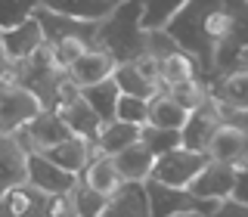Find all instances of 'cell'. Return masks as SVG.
<instances>
[{
  "label": "cell",
  "mask_w": 248,
  "mask_h": 217,
  "mask_svg": "<svg viewBox=\"0 0 248 217\" xmlns=\"http://www.w3.org/2000/svg\"><path fill=\"white\" fill-rule=\"evenodd\" d=\"M168 99H174L183 112H196L199 106L208 103V84L202 78H192V81H183V84H174V87H165L161 90Z\"/></svg>",
  "instance_id": "26"
},
{
  "label": "cell",
  "mask_w": 248,
  "mask_h": 217,
  "mask_svg": "<svg viewBox=\"0 0 248 217\" xmlns=\"http://www.w3.org/2000/svg\"><path fill=\"white\" fill-rule=\"evenodd\" d=\"M245 130L239 127H217V134L211 137L205 155L211 161H220V165H230V168H245Z\"/></svg>",
  "instance_id": "15"
},
{
  "label": "cell",
  "mask_w": 248,
  "mask_h": 217,
  "mask_svg": "<svg viewBox=\"0 0 248 217\" xmlns=\"http://www.w3.org/2000/svg\"><path fill=\"white\" fill-rule=\"evenodd\" d=\"M41 112L37 99L10 78L0 81V134H19L25 124Z\"/></svg>",
  "instance_id": "6"
},
{
  "label": "cell",
  "mask_w": 248,
  "mask_h": 217,
  "mask_svg": "<svg viewBox=\"0 0 248 217\" xmlns=\"http://www.w3.org/2000/svg\"><path fill=\"white\" fill-rule=\"evenodd\" d=\"M13 84H19L22 90H28L31 96L37 99L41 112H56V99H59V90L62 84L68 81L65 72L53 62L46 44L41 46L37 53L19 59V62H10V72H6Z\"/></svg>",
  "instance_id": "3"
},
{
  "label": "cell",
  "mask_w": 248,
  "mask_h": 217,
  "mask_svg": "<svg viewBox=\"0 0 248 217\" xmlns=\"http://www.w3.org/2000/svg\"><path fill=\"white\" fill-rule=\"evenodd\" d=\"M146 106H149V99L121 96V93H118V103H115V121H121V124H137V127H143V124H146Z\"/></svg>",
  "instance_id": "31"
},
{
  "label": "cell",
  "mask_w": 248,
  "mask_h": 217,
  "mask_svg": "<svg viewBox=\"0 0 248 217\" xmlns=\"http://www.w3.org/2000/svg\"><path fill=\"white\" fill-rule=\"evenodd\" d=\"M130 65H134L137 72L146 78V81L158 84V62H155L152 56H146V53H143V56H140V59H134V62H130Z\"/></svg>",
  "instance_id": "35"
},
{
  "label": "cell",
  "mask_w": 248,
  "mask_h": 217,
  "mask_svg": "<svg viewBox=\"0 0 248 217\" xmlns=\"http://www.w3.org/2000/svg\"><path fill=\"white\" fill-rule=\"evenodd\" d=\"M78 180L87 186V189L99 192V196H106V199H112L115 192H118L121 186H124L108 155H93L87 165H84V170L78 174Z\"/></svg>",
  "instance_id": "18"
},
{
  "label": "cell",
  "mask_w": 248,
  "mask_h": 217,
  "mask_svg": "<svg viewBox=\"0 0 248 217\" xmlns=\"http://www.w3.org/2000/svg\"><path fill=\"white\" fill-rule=\"evenodd\" d=\"M186 115L180 106L174 103V99H168L165 93H155L149 99V106H146V124L149 127H161V130H180Z\"/></svg>",
  "instance_id": "23"
},
{
  "label": "cell",
  "mask_w": 248,
  "mask_h": 217,
  "mask_svg": "<svg viewBox=\"0 0 248 217\" xmlns=\"http://www.w3.org/2000/svg\"><path fill=\"white\" fill-rule=\"evenodd\" d=\"M46 50H50V56H53V62L65 72L72 62L81 56L84 50H90V46H84L81 41H56V44H46Z\"/></svg>",
  "instance_id": "33"
},
{
  "label": "cell",
  "mask_w": 248,
  "mask_h": 217,
  "mask_svg": "<svg viewBox=\"0 0 248 217\" xmlns=\"http://www.w3.org/2000/svg\"><path fill=\"white\" fill-rule=\"evenodd\" d=\"M183 217H199V214H183Z\"/></svg>",
  "instance_id": "39"
},
{
  "label": "cell",
  "mask_w": 248,
  "mask_h": 217,
  "mask_svg": "<svg viewBox=\"0 0 248 217\" xmlns=\"http://www.w3.org/2000/svg\"><path fill=\"white\" fill-rule=\"evenodd\" d=\"M112 72H115V62L108 59L103 50L90 46V50H84L81 56L65 68V78L81 90V87H90V84H99V81H106V78H112Z\"/></svg>",
  "instance_id": "14"
},
{
  "label": "cell",
  "mask_w": 248,
  "mask_h": 217,
  "mask_svg": "<svg viewBox=\"0 0 248 217\" xmlns=\"http://www.w3.org/2000/svg\"><path fill=\"white\" fill-rule=\"evenodd\" d=\"M112 165L118 170L121 183H140L143 186L149 180V174H152L155 158L143 143H134V146H127V149H121L118 155H112Z\"/></svg>",
  "instance_id": "16"
},
{
  "label": "cell",
  "mask_w": 248,
  "mask_h": 217,
  "mask_svg": "<svg viewBox=\"0 0 248 217\" xmlns=\"http://www.w3.org/2000/svg\"><path fill=\"white\" fill-rule=\"evenodd\" d=\"M72 134H68V127L59 121L56 112H37L34 118L16 134V140L22 143L25 152H44V149H50V146H56Z\"/></svg>",
  "instance_id": "10"
},
{
  "label": "cell",
  "mask_w": 248,
  "mask_h": 217,
  "mask_svg": "<svg viewBox=\"0 0 248 217\" xmlns=\"http://www.w3.org/2000/svg\"><path fill=\"white\" fill-rule=\"evenodd\" d=\"M236 22H248L245 0H186L165 25L168 37L192 59L202 81L214 78V44Z\"/></svg>",
  "instance_id": "1"
},
{
  "label": "cell",
  "mask_w": 248,
  "mask_h": 217,
  "mask_svg": "<svg viewBox=\"0 0 248 217\" xmlns=\"http://www.w3.org/2000/svg\"><path fill=\"white\" fill-rule=\"evenodd\" d=\"M37 6H41V0H0V31L31 19Z\"/></svg>",
  "instance_id": "30"
},
{
  "label": "cell",
  "mask_w": 248,
  "mask_h": 217,
  "mask_svg": "<svg viewBox=\"0 0 248 217\" xmlns=\"http://www.w3.org/2000/svg\"><path fill=\"white\" fill-rule=\"evenodd\" d=\"M41 6L78 22H103L118 6V0H41Z\"/></svg>",
  "instance_id": "19"
},
{
  "label": "cell",
  "mask_w": 248,
  "mask_h": 217,
  "mask_svg": "<svg viewBox=\"0 0 248 217\" xmlns=\"http://www.w3.org/2000/svg\"><path fill=\"white\" fill-rule=\"evenodd\" d=\"M34 22L41 25L44 44H56V41H81L84 46H96V22H78L68 16L50 13L44 6L34 10Z\"/></svg>",
  "instance_id": "7"
},
{
  "label": "cell",
  "mask_w": 248,
  "mask_h": 217,
  "mask_svg": "<svg viewBox=\"0 0 248 217\" xmlns=\"http://www.w3.org/2000/svg\"><path fill=\"white\" fill-rule=\"evenodd\" d=\"M236 170L239 168H230V165H220V161H211V158H208L205 168L196 174V180L186 186V192H189V196H196V199H202V202H211V205H217V202H223V199L232 196Z\"/></svg>",
  "instance_id": "9"
},
{
  "label": "cell",
  "mask_w": 248,
  "mask_h": 217,
  "mask_svg": "<svg viewBox=\"0 0 248 217\" xmlns=\"http://www.w3.org/2000/svg\"><path fill=\"white\" fill-rule=\"evenodd\" d=\"M196 75V65L186 53H170V56L158 59V87H174V84H183V81H192Z\"/></svg>",
  "instance_id": "25"
},
{
  "label": "cell",
  "mask_w": 248,
  "mask_h": 217,
  "mask_svg": "<svg viewBox=\"0 0 248 217\" xmlns=\"http://www.w3.org/2000/svg\"><path fill=\"white\" fill-rule=\"evenodd\" d=\"M208 217H248V205H239V202H232V199H223V202L214 205V211Z\"/></svg>",
  "instance_id": "34"
},
{
  "label": "cell",
  "mask_w": 248,
  "mask_h": 217,
  "mask_svg": "<svg viewBox=\"0 0 248 217\" xmlns=\"http://www.w3.org/2000/svg\"><path fill=\"white\" fill-rule=\"evenodd\" d=\"M143 196H146V211L149 217H183V214H199L208 217L214 211L211 202H202L196 196H189L186 189H168L152 180L143 183Z\"/></svg>",
  "instance_id": "5"
},
{
  "label": "cell",
  "mask_w": 248,
  "mask_h": 217,
  "mask_svg": "<svg viewBox=\"0 0 248 217\" xmlns=\"http://www.w3.org/2000/svg\"><path fill=\"white\" fill-rule=\"evenodd\" d=\"M37 155H44L50 165H56V168H62V170H68V174L78 177L84 170V165L93 158V146L84 143V140H78V137H68V140H62V143L50 146V149H44Z\"/></svg>",
  "instance_id": "17"
},
{
  "label": "cell",
  "mask_w": 248,
  "mask_h": 217,
  "mask_svg": "<svg viewBox=\"0 0 248 217\" xmlns=\"http://www.w3.org/2000/svg\"><path fill=\"white\" fill-rule=\"evenodd\" d=\"M6 72H10V59L3 56V46H0V81L6 78Z\"/></svg>",
  "instance_id": "36"
},
{
  "label": "cell",
  "mask_w": 248,
  "mask_h": 217,
  "mask_svg": "<svg viewBox=\"0 0 248 217\" xmlns=\"http://www.w3.org/2000/svg\"><path fill=\"white\" fill-rule=\"evenodd\" d=\"M205 161H208L205 152H189L183 146H177V149H170V152L155 158L149 180L158 183V186H168V189H186V186L196 180L199 170L205 168Z\"/></svg>",
  "instance_id": "4"
},
{
  "label": "cell",
  "mask_w": 248,
  "mask_h": 217,
  "mask_svg": "<svg viewBox=\"0 0 248 217\" xmlns=\"http://www.w3.org/2000/svg\"><path fill=\"white\" fill-rule=\"evenodd\" d=\"M68 205H72V217H103L108 199L99 196V192L87 189L81 180L75 183V189L68 192Z\"/></svg>",
  "instance_id": "27"
},
{
  "label": "cell",
  "mask_w": 248,
  "mask_h": 217,
  "mask_svg": "<svg viewBox=\"0 0 248 217\" xmlns=\"http://www.w3.org/2000/svg\"><path fill=\"white\" fill-rule=\"evenodd\" d=\"M140 143V127L137 124H121V121H108L99 127L96 140H93V155H118L121 149Z\"/></svg>",
  "instance_id": "20"
},
{
  "label": "cell",
  "mask_w": 248,
  "mask_h": 217,
  "mask_svg": "<svg viewBox=\"0 0 248 217\" xmlns=\"http://www.w3.org/2000/svg\"><path fill=\"white\" fill-rule=\"evenodd\" d=\"M186 0H140V22H143L146 31L152 28H165Z\"/></svg>",
  "instance_id": "28"
},
{
  "label": "cell",
  "mask_w": 248,
  "mask_h": 217,
  "mask_svg": "<svg viewBox=\"0 0 248 217\" xmlns=\"http://www.w3.org/2000/svg\"><path fill=\"white\" fill-rule=\"evenodd\" d=\"M25 183L31 186V189H37L41 196H68V192L75 189L78 177L68 174V170H62V168H56V165H50L44 155L28 152V161H25Z\"/></svg>",
  "instance_id": "8"
},
{
  "label": "cell",
  "mask_w": 248,
  "mask_h": 217,
  "mask_svg": "<svg viewBox=\"0 0 248 217\" xmlns=\"http://www.w3.org/2000/svg\"><path fill=\"white\" fill-rule=\"evenodd\" d=\"M28 217H44V211H41V208H37V211H31Z\"/></svg>",
  "instance_id": "38"
},
{
  "label": "cell",
  "mask_w": 248,
  "mask_h": 217,
  "mask_svg": "<svg viewBox=\"0 0 248 217\" xmlns=\"http://www.w3.org/2000/svg\"><path fill=\"white\" fill-rule=\"evenodd\" d=\"M25 161L28 152L16 134H0V199L16 186H25Z\"/></svg>",
  "instance_id": "11"
},
{
  "label": "cell",
  "mask_w": 248,
  "mask_h": 217,
  "mask_svg": "<svg viewBox=\"0 0 248 217\" xmlns=\"http://www.w3.org/2000/svg\"><path fill=\"white\" fill-rule=\"evenodd\" d=\"M217 127H220V121H217L211 103L199 106L196 112L186 115V121L180 127V146L189 149V152H205L208 143H211V137L217 134Z\"/></svg>",
  "instance_id": "12"
},
{
  "label": "cell",
  "mask_w": 248,
  "mask_h": 217,
  "mask_svg": "<svg viewBox=\"0 0 248 217\" xmlns=\"http://www.w3.org/2000/svg\"><path fill=\"white\" fill-rule=\"evenodd\" d=\"M143 53L158 62V59L170 56V53H180V46L168 37L165 28H152V31H146V37H143Z\"/></svg>",
  "instance_id": "32"
},
{
  "label": "cell",
  "mask_w": 248,
  "mask_h": 217,
  "mask_svg": "<svg viewBox=\"0 0 248 217\" xmlns=\"http://www.w3.org/2000/svg\"><path fill=\"white\" fill-rule=\"evenodd\" d=\"M103 217H149L143 186H140V183H124L121 189L108 199Z\"/></svg>",
  "instance_id": "22"
},
{
  "label": "cell",
  "mask_w": 248,
  "mask_h": 217,
  "mask_svg": "<svg viewBox=\"0 0 248 217\" xmlns=\"http://www.w3.org/2000/svg\"><path fill=\"white\" fill-rule=\"evenodd\" d=\"M0 217H13L10 211H6V205H3V199H0Z\"/></svg>",
  "instance_id": "37"
},
{
  "label": "cell",
  "mask_w": 248,
  "mask_h": 217,
  "mask_svg": "<svg viewBox=\"0 0 248 217\" xmlns=\"http://www.w3.org/2000/svg\"><path fill=\"white\" fill-rule=\"evenodd\" d=\"M140 143L152 152V158H158V155H165V152L180 146V130H161V127L143 124V127H140Z\"/></svg>",
  "instance_id": "29"
},
{
  "label": "cell",
  "mask_w": 248,
  "mask_h": 217,
  "mask_svg": "<svg viewBox=\"0 0 248 217\" xmlns=\"http://www.w3.org/2000/svg\"><path fill=\"white\" fill-rule=\"evenodd\" d=\"M81 99L90 106V112L99 118V124H108L115 121V103H118V87H115L112 78H106V81L99 84H90V87H81Z\"/></svg>",
  "instance_id": "21"
},
{
  "label": "cell",
  "mask_w": 248,
  "mask_h": 217,
  "mask_svg": "<svg viewBox=\"0 0 248 217\" xmlns=\"http://www.w3.org/2000/svg\"><path fill=\"white\" fill-rule=\"evenodd\" d=\"M146 28L140 22V0H118L103 22H96V50H103L115 65L143 56Z\"/></svg>",
  "instance_id": "2"
},
{
  "label": "cell",
  "mask_w": 248,
  "mask_h": 217,
  "mask_svg": "<svg viewBox=\"0 0 248 217\" xmlns=\"http://www.w3.org/2000/svg\"><path fill=\"white\" fill-rule=\"evenodd\" d=\"M112 81H115V87H118L121 96H137V99H152L155 93H161L158 84H152V81H146L143 75L137 72L130 62H124V65H115V72H112Z\"/></svg>",
  "instance_id": "24"
},
{
  "label": "cell",
  "mask_w": 248,
  "mask_h": 217,
  "mask_svg": "<svg viewBox=\"0 0 248 217\" xmlns=\"http://www.w3.org/2000/svg\"><path fill=\"white\" fill-rule=\"evenodd\" d=\"M0 46H3V56L10 62H19V59L41 50L44 34H41V25L34 22V16L19 22V25H13V28H6V31H0Z\"/></svg>",
  "instance_id": "13"
}]
</instances>
